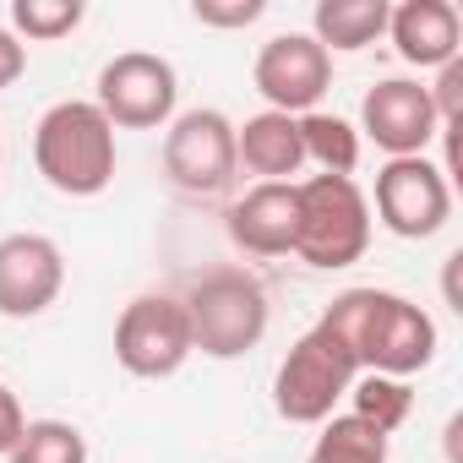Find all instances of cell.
Returning <instances> with one entry per match:
<instances>
[{"mask_svg": "<svg viewBox=\"0 0 463 463\" xmlns=\"http://www.w3.org/2000/svg\"><path fill=\"white\" fill-rule=\"evenodd\" d=\"M317 322L333 327L338 344L354 354V365L376 371V376L409 382L414 371H425L436 360V322L425 317V306H414L392 289H344Z\"/></svg>", "mask_w": 463, "mask_h": 463, "instance_id": "1", "label": "cell"}, {"mask_svg": "<svg viewBox=\"0 0 463 463\" xmlns=\"http://www.w3.org/2000/svg\"><path fill=\"white\" fill-rule=\"evenodd\" d=\"M115 126L93 99H61L33 126V164L61 196H99L115 180Z\"/></svg>", "mask_w": 463, "mask_h": 463, "instance_id": "2", "label": "cell"}, {"mask_svg": "<svg viewBox=\"0 0 463 463\" xmlns=\"http://www.w3.org/2000/svg\"><path fill=\"white\" fill-rule=\"evenodd\" d=\"M371 246V202L354 175L295 180V257L317 273L354 268Z\"/></svg>", "mask_w": 463, "mask_h": 463, "instance_id": "3", "label": "cell"}, {"mask_svg": "<svg viewBox=\"0 0 463 463\" xmlns=\"http://www.w3.org/2000/svg\"><path fill=\"white\" fill-rule=\"evenodd\" d=\"M180 306H185V322H191V349L207 354V360L251 354L268 338V322H273L268 289L246 268H213V273L191 279Z\"/></svg>", "mask_w": 463, "mask_h": 463, "instance_id": "4", "label": "cell"}, {"mask_svg": "<svg viewBox=\"0 0 463 463\" xmlns=\"http://www.w3.org/2000/svg\"><path fill=\"white\" fill-rule=\"evenodd\" d=\"M354 376H360L354 354L338 344L333 327L317 322V327H306V333L289 344V354L279 360L273 409H279V420H289V425H322V420L338 414V403L349 398Z\"/></svg>", "mask_w": 463, "mask_h": 463, "instance_id": "5", "label": "cell"}, {"mask_svg": "<svg viewBox=\"0 0 463 463\" xmlns=\"http://www.w3.org/2000/svg\"><path fill=\"white\" fill-rule=\"evenodd\" d=\"M99 115L115 131H158L175 120L180 104V77L164 55L153 50H126L115 61H104L99 71Z\"/></svg>", "mask_w": 463, "mask_h": 463, "instance_id": "6", "label": "cell"}, {"mask_svg": "<svg viewBox=\"0 0 463 463\" xmlns=\"http://www.w3.org/2000/svg\"><path fill=\"white\" fill-rule=\"evenodd\" d=\"M365 202L376 207V223L398 241H430L452 218V185L425 153L420 158H387L376 169V191Z\"/></svg>", "mask_w": 463, "mask_h": 463, "instance_id": "7", "label": "cell"}, {"mask_svg": "<svg viewBox=\"0 0 463 463\" xmlns=\"http://www.w3.org/2000/svg\"><path fill=\"white\" fill-rule=\"evenodd\" d=\"M191 322L180 295H137L115 322V360L142 382H164L191 360Z\"/></svg>", "mask_w": 463, "mask_h": 463, "instance_id": "8", "label": "cell"}, {"mask_svg": "<svg viewBox=\"0 0 463 463\" xmlns=\"http://www.w3.org/2000/svg\"><path fill=\"white\" fill-rule=\"evenodd\" d=\"M235 120L223 109H185L164 137V175L185 196H218L235 180Z\"/></svg>", "mask_w": 463, "mask_h": 463, "instance_id": "9", "label": "cell"}, {"mask_svg": "<svg viewBox=\"0 0 463 463\" xmlns=\"http://www.w3.org/2000/svg\"><path fill=\"white\" fill-rule=\"evenodd\" d=\"M251 82L257 93L268 99V109L279 115H311L322 104V93L333 88V55L311 39V33H279L257 50V66H251Z\"/></svg>", "mask_w": 463, "mask_h": 463, "instance_id": "10", "label": "cell"}, {"mask_svg": "<svg viewBox=\"0 0 463 463\" xmlns=\"http://www.w3.org/2000/svg\"><path fill=\"white\" fill-rule=\"evenodd\" d=\"M360 131L387 153V158H420L436 142V109L425 82L414 77H382L365 99H360Z\"/></svg>", "mask_w": 463, "mask_h": 463, "instance_id": "11", "label": "cell"}, {"mask_svg": "<svg viewBox=\"0 0 463 463\" xmlns=\"http://www.w3.org/2000/svg\"><path fill=\"white\" fill-rule=\"evenodd\" d=\"M66 289V257L50 235H6L0 241V317L33 322Z\"/></svg>", "mask_w": 463, "mask_h": 463, "instance_id": "12", "label": "cell"}, {"mask_svg": "<svg viewBox=\"0 0 463 463\" xmlns=\"http://www.w3.org/2000/svg\"><path fill=\"white\" fill-rule=\"evenodd\" d=\"M223 229L246 257H289L295 251V180H257L223 213Z\"/></svg>", "mask_w": 463, "mask_h": 463, "instance_id": "13", "label": "cell"}, {"mask_svg": "<svg viewBox=\"0 0 463 463\" xmlns=\"http://www.w3.org/2000/svg\"><path fill=\"white\" fill-rule=\"evenodd\" d=\"M387 39L409 66L441 71L447 61L463 55V17L452 0H403L387 12Z\"/></svg>", "mask_w": 463, "mask_h": 463, "instance_id": "14", "label": "cell"}, {"mask_svg": "<svg viewBox=\"0 0 463 463\" xmlns=\"http://www.w3.org/2000/svg\"><path fill=\"white\" fill-rule=\"evenodd\" d=\"M235 164L246 175H257V180H289V175H300V164H306L300 120L279 115V109L251 115L246 126H235Z\"/></svg>", "mask_w": 463, "mask_h": 463, "instance_id": "15", "label": "cell"}, {"mask_svg": "<svg viewBox=\"0 0 463 463\" xmlns=\"http://www.w3.org/2000/svg\"><path fill=\"white\" fill-rule=\"evenodd\" d=\"M387 0H317L311 12V39L327 55H360L387 33Z\"/></svg>", "mask_w": 463, "mask_h": 463, "instance_id": "16", "label": "cell"}, {"mask_svg": "<svg viewBox=\"0 0 463 463\" xmlns=\"http://www.w3.org/2000/svg\"><path fill=\"white\" fill-rule=\"evenodd\" d=\"M300 147H306V164H317L322 175H354L360 164V131L327 109L300 115Z\"/></svg>", "mask_w": 463, "mask_h": 463, "instance_id": "17", "label": "cell"}, {"mask_svg": "<svg viewBox=\"0 0 463 463\" xmlns=\"http://www.w3.org/2000/svg\"><path fill=\"white\" fill-rule=\"evenodd\" d=\"M306 463H387V436L354 414H333L322 420V436Z\"/></svg>", "mask_w": 463, "mask_h": 463, "instance_id": "18", "label": "cell"}, {"mask_svg": "<svg viewBox=\"0 0 463 463\" xmlns=\"http://www.w3.org/2000/svg\"><path fill=\"white\" fill-rule=\"evenodd\" d=\"M349 403H354V409H349L354 420H365V425H376L382 436H392V430L409 420V409H414V387L398 382V376H376V371H365V376H354Z\"/></svg>", "mask_w": 463, "mask_h": 463, "instance_id": "19", "label": "cell"}, {"mask_svg": "<svg viewBox=\"0 0 463 463\" xmlns=\"http://www.w3.org/2000/svg\"><path fill=\"white\" fill-rule=\"evenodd\" d=\"M12 463H88V436L71 420H28L17 447L6 452Z\"/></svg>", "mask_w": 463, "mask_h": 463, "instance_id": "20", "label": "cell"}, {"mask_svg": "<svg viewBox=\"0 0 463 463\" xmlns=\"http://www.w3.org/2000/svg\"><path fill=\"white\" fill-rule=\"evenodd\" d=\"M88 17L82 0H12V33L33 39V44H55L66 33H77Z\"/></svg>", "mask_w": 463, "mask_h": 463, "instance_id": "21", "label": "cell"}, {"mask_svg": "<svg viewBox=\"0 0 463 463\" xmlns=\"http://www.w3.org/2000/svg\"><path fill=\"white\" fill-rule=\"evenodd\" d=\"M425 93H430V109H436V126H441V131H447V126H463V55L447 61Z\"/></svg>", "mask_w": 463, "mask_h": 463, "instance_id": "22", "label": "cell"}, {"mask_svg": "<svg viewBox=\"0 0 463 463\" xmlns=\"http://www.w3.org/2000/svg\"><path fill=\"white\" fill-rule=\"evenodd\" d=\"M262 12H268L262 0H229V6H218V0H196V6H191V17L202 28H251Z\"/></svg>", "mask_w": 463, "mask_h": 463, "instance_id": "23", "label": "cell"}, {"mask_svg": "<svg viewBox=\"0 0 463 463\" xmlns=\"http://www.w3.org/2000/svg\"><path fill=\"white\" fill-rule=\"evenodd\" d=\"M28 430V414H23V403H17V392L0 382V458H6L12 447H17V436Z\"/></svg>", "mask_w": 463, "mask_h": 463, "instance_id": "24", "label": "cell"}, {"mask_svg": "<svg viewBox=\"0 0 463 463\" xmlns=\"http://www.w3.org/2000/svg\"><path fill=\"white\" fill-rule=\"evenodd\" d=\"M23 71H28V44L12 28H0V93H6Z\"/></svg>", "mask_w": 463, "mask_h": 463, "instance_id": "25", "label": "cell"}, {"mask_svg": "<svg viewBox=\"0 0 463 463\" xmlns=\"http://www.w3.org/2000/svg\"><path fill=\"white\" fill-rule=\"evenodd\" d=\"M0 164H6V142H0Z\"/></svg>", "mask_w": 463, "mask_h": 463, "instance_id": "26", "label": "cell"}]
</instances>
